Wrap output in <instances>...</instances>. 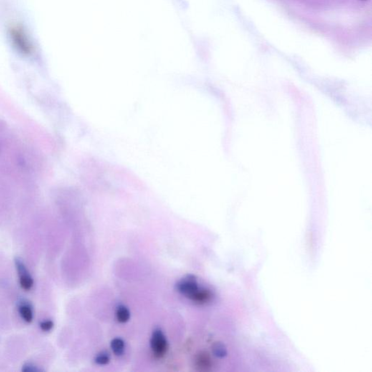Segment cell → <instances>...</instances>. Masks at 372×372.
Returning a JSON list of instances; mask_svg holds the SVG:
<instances>
[{"mask_svg": "<svg viewBox=\"0 0 372 372\" xmlns=\"http://www.w3.org/2000/svg\"><path fill=\"white\" fill-rule=\"evenodd\" d=\"M10 36L16 48L23 54H30L33 46L22 27L13 26L10 29Z\"/></svg>", "mask_w": 372, "mask_h": 372, "instance_id": "cell-1", "label": "cell"}, {"mask_svg": "<svg viewBox=\"0 0 372 372\" xmlns=\"http://www.w3.org/2000/svg\"><path fill=\"white\" fill-rule=\"evenodd\" d=\"M150 347L156 358H162L168 350V342L165 334L160 329L153 330L150 339Z\"/></svg>", "mask_w": 372, "mask_h": 372, "instance_id": "cell-2", "label": "cell"}, {"mask_svg": "<svg viewBox=\"0 0 372 372\" xmlns=\"http://www.w3.org/2000/svg\"><path fill=\"white\" fill-rule=\"evenodd\" d=\"M176 289L178 292L191 300L200 287L196 278L193 275H188L177 283Z\"/></svg>", "mask_w": 372, "mask_h": 372, "instance_id": "cell-3", "label": "cell"}, {"mask_svg": "<svg viewBox=\"0 0 372 372\" xmlns=\"http://www.w3.org/2000/svg\"><path fill=\"white\" fill-rule=\"evenodd\" d=\"M16 267L20 274V284L24 290H30L34 285V281L29 275L24 264L20 259H16Z\"/></svg>", "mask_w": 372, "mask_h": 372, "instance_id": "cell-4", "label": "cell"}, {"mask_svg": "<svg viewBox=\"0 0 372 372\" xmlns=\"http://www.w3.org/2000/svg\"><path fill=\"white\" fill-rule=\"evenodd\" d=\"M213 294L210 290L205 288H200L194 295L191 297V300L196 303L206 304L212 300Z\"/></svg>", "mask_w": 372, "mask_h": 372, "instance_id": "cell-5", "label": "cell"}, {"mask_svg": "<svg viewBox=\"0 0 372 372\" xmlns=\"http://www.w3.org/2000/svg\"><path fill=\"white\" fill-rule=\"evenodd\" d=\"M211 359L207 353H200L196 358V365L201 370H207L211 366Z\"/></svg>", "mask_w": 372, "mask_h": 372, "instance_id": "cell-6", "label": "cell"}, {"mask_svg": "<svg viewBox=\"0 0 372 372\" xmlns=\"http://www.w3.org/2000/svg\"><path fill=\"white\" fill-rule=\"evenodd\" d=\"M116 316L120 323H126L130 318V310L125 305H119L116 311Z\"/></svg>", "mask_w": 372, "mask_h": 372, "instance_id": "cell-7", "label": "cell"}, {"mask_svg": "<svg viewBox=\"0 0 372 372\" xmlns=\"http://www.w3.org/2000/svg\"><path fill=\"white\" fill-rule=\"evenodd\" d=\"M112 351L117 356L123 355L125 350V343L121 338H115L111 342Z\"/></svg>", "mask_w": 372, "mask_h": 372, "instance_id": "cell-8", "label": "cell"}, {"mask_svg": "<svg viewBox=\"0 0 372 372\" xmlns=\"http://www.w3.org/2000/svg\"><path fill=\"white\" fill-rule=\"evenodd\" d=\"M20 315L21 318L24 319L25 322L28 323H31L33 320V312L32 310L29 305H23L20 307L19 309Z\"/></svg>", "mask_w": 372, "mask_h": 372, "instance_id": "cell-9", "label": "cell"}, {"mask_svg": "<svg viewBox=\"0 0 372 372\" xmlns=\"http://www.w3.org/2000/svg\"><path fill=\"white\" fill-rule=\"evenodd\" d=\"M212 351L215 355H216L218 358H223V357L227 355L226 347L222 343H220V342H217V343L213 345Z\"/></svg>", "mask_w": 372, "mask_h": 372, "instance_id": "cell-10", "label": "cell"}, {"mask_svg": "<svg viewBox=\"0 0 372 372\" xmlns=\"http://www.w3.org/2000/svg\"><path fill=\"white\" fill-rule=\"evenodd\" d=\"M95 361L98 365L108 364L110 362V355L107 352H102L95 356Z\"/></svg>", "mask_w": 372, "mask_h": 372, "instance_id": "cell-11", "label": "cell"}, {"mask_svg": "<svg viewBox=\"0 0 372 372\" xmlns=\"http://www.w3.org/2000/svg\"><path fill=\"white\" fill-rule=\"evenodd\" d=\"M54 327V322L52 321H44L40 324V328L44 332H49Z\"/></svg>", "mask_w": 372, "mask_h": 372, "instance_id": "cell-12", "label": "cell"}, {"mask_svg": "<svg viewBox=\"0 0 372 372\" xmlns=\"http://www.w3.org/2000/svg\"><path fill=\"white\" fill-rule=\"evenodd\" d=\"M23 371L27 372H34L39 371V369H38V368H36L35 366H32V365L28 364L25 365V366L23 367Z\"/></svg>", "mask_w": 372, "mask_h": 372, "instance_id": "cell-13", "label": "cell"}]
</instances>
